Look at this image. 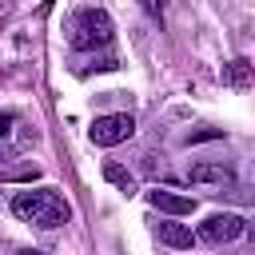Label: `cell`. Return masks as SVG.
Segmentation results:
<instances>
[{
  "label": "cell",
  "instance_id": "obj_1",
  "mask_svg": "<svg viewBox=\"0 0 255 255\" xmlns=\"http://www.w3.org/2000/svg\"><path fill=\"white\" fill-rule=\"evenodd\" d=\"M12 211L24 219V223H36V227H60L68 223L72 207L64 203V195L56 187H36V191H16L12 195Z\"/></svg>",
  "mask_w": 255,
  "mask_h": 255
},
{
  "label": "cell",
  "instance_id": "obj_2",
  "mask_svg": "<svg viewBox=\"0 0 255 255\" xmlns=\"http://www.w3.org/2000/svg\"><path fill=\"white\" fill-rule=\"evenodd\" d=\"M68 44L76 52H92V48L112 44V20H108V12L104 8H80L68 20Z\"/></svg>",
  "mask_w": 255,
  "mask_h": 255
},
{
  "label": "cell",
  "instance_id": "obj_3",
  "mask_svg": "<svg viewBox=\"0 0 255 255\" xmlns=\"http://www.w3.org/2000/svg\"><path fill=\"white\" fill-rule=\"evenodd\" d=\"M131 135H135V120H131V112L96 116V124L88 128V139H92L96 147H116V143H124V139H131Z\"/></svg>",
  "mask_w": 255,
  "mask_h": 255
},
{
  "label": "cell",
  "instance_id": "obj_4",
  "mask_svg": "<svg viewBox=\"0 0 255 255\" xmlns=\"http://www.w3.org/2000/svg\"><path fill=\"white\" fill-rule=\"evenodd\" d=\"M243 219L239 215H231V211H223V215H207L203 223H199V239L203 243H231L235 235H243Z\"/></svg>",
  "mask_w": 255,
  "mask_h": 255
},
{
  "label": "cell",
  "instance_id": "obj_5",
  "mask_svg": "<svg viewBox=\"0 0 255 255\" xmlns=\"http://www.w3.org/2000/svg\"><path fill=\"white\" fill-rule=\"evenodd\" d=\"M147 203H151L155 211H167V215H191V211H195V199H191V195H175V191H167V187L147 191Z\"/></svg>",
  "mask_w": 255,
  "mask_h": 255
},
{
  "label": "cell",
  "instance_id": "obj_6",
  "mask_svg": "<svg viewBox=\"0 0 255 255\" xmlns=\"http://www.w3.org/2000/svg\"><path fill=\"white\" fill-rule=\"evenodd\" d=\"M187 183H219V187H227V183H235V171L227 163H191L187 167Z\"/></svg>",
  "mask_w": 255,
  "mask_h": 255
},
{
  "label": "cell",
  "instance_id": "obj_7",
  "mask_svg": "<svg viewBox=\"0 0 255 255\" xmlns=\"http://www.w3.org/2000/svg\"><path fill=\"white\" fill-rule=\"evenodd\" d=\"M155 235H159V243H167V247H175V251H187L191 243H195V235H191V227L187 223H155Z\"/></svg>",
  "mask_w": 255,
  "mask_h": 255
},
{
  "label": "cell",
  "instance_id": "obj_8",
  "mask_svg": "<svg viewBox=\"0 0 255 255\" xmlns=\"http://www.w3.org/2000/svg\"><path fill=\"white\" fill-rule=\"evenodd\" d=\"M223 84H231V88H251V84H255L251 60H231V64L223 68Z\"/></svg>",
  "mask_w": 255,
  "mask_h": 255
},
{
  "label": "cell",
  "instance_id": "obj_9",
  "mask_svg": "<svg viewBox=\"0 0 255 255\" xmlns=\"http://www.w3.org/2000/svg\"><path fill=\"white\" fill-rule=\"evenodd\" d=\"M104 179H108V183H116L124 195H131V191H135V179H131L120 163H104Z\"/></svg>",
  "mask_w": 255,
  "mask_h": 255
},
{
  "label": "cell",
  "instance_id": "obj_10",
  "mask_svg": "<svg viewBox=\"0 0 255 255\" xmlns=\"http://www.w3.org/2000/svg\"><path fill=\"white\" fill-rule=\"evenodd\" d=\"M203 139H223V131L219 128H199V131L187 135V143H203Z\"/></svg>",
  "mask_w": 255,
  "mask_h": 255
},
{
  "label": "cell",
  "instance_id": "obj_11",
  "mask_svg": "<svg viewBox=\"0 0 255 255\" xmlns=\"http://www.w3.org/2000/svg\"><path fill=\"white\" fill-rule=\"evenodd\" d=\"M40 171L36 167H16V171H0V179H24V183H32Z\"/></svg>",
  "mask_w": 255,
  "mask_h": 255
},
{
  "label": "cell",
  "instance_id": "obj_12",
  "mask_svg": "<svg viewBox=\"0 0 255 255\" xmlns=\"http://www.w3.org/2000/svg\"><path fill=\"white\" fill-rule=\"evenodd\" d=\"M12 124H16V116H12V112H0V135H8Z\"/></svg>",
  "mask_w": 255,
  "mask_h": 255
},
{
  "label": "cell",
  "instance_id": "obj_13",
  "mask_svg": "<svg viewBox=\"0 0 255 255\" xmlns=\"http://www.w3.org/2000/svg\"><path fill=\"white\" fill-rule=\"evenodd\" d=\"M243 235H247V239L255 243V223H247V227H243Z\"/></svg>",
  "mask_w": 255,
  "mask_h": 255
},
{
  "label": "cell",
  "instance_id": "obj_14",
  "mask_svg": "<svg viewBox=\"0 0 255 255\" xmlns=\"http://www.w3.org/2000/svg\"><path fill=\"white\" fill-rule=\"evenodd\" d=\"M16 255H44V251H36V247H24V251H16Z\"/></svg>",
  "mask_w": 255,
  "mask_h": 255
}]
</instances>
